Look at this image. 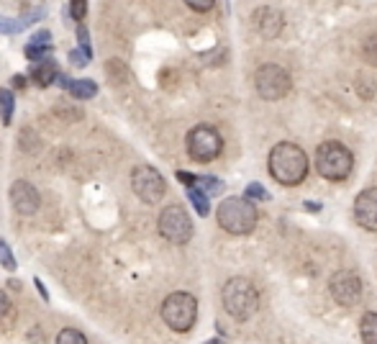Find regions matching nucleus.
<instances>
[{"instance_id":"f257e3e1","label":"nucleus","mask_w":377,"mask_h":344,"mask_svg":"<svg viewBox=\"0 0 377 344\" xmlns=\"http://www.w3.org/2000/svg\"><path fill=\"white\" fill-rule=\"evenodd\" d=\"M270 175L280 185H300L308 175V157L293 142H280L270 152Z\"/></svg>"},{"instance_id":"f03ea898","label":"nucleus","mask_w":377,"mask_h":344,"mask_svg":"<svg viewBox=\"0 0 377 344\" xmlns=\"http://www.w3.org/2000/svg\"><path fill=\"white\" fill-rule=\"evenodd\" d=\"M216 218H218V226L223 232L234 234V237H244V234L254 232V226H257V209L251 206L249 198L231 195V198L221 201V206L216 211Z\"/></svg>"},{"instance_id":"7ed1b4c3","label":"nucleus","mask_w":377,"mask_h":344,"mask_svg":"<svg viewBox=\"0 0 377 344\" xmlns=\"http://www.w3.org/2000/svg\"><path fill=\"white\" fill-rule=\"evenodd\" d=\"M221 298H223V308L234 319H239V322L251 319L259 308V291L246 277H231L229 283L223 285Z\"/></svg>"},{"instance_id":"20e7f679","label":"nucleus","mask_w":377,"mask_h":344,"mask_svg":"<svg viewBox=\"0 0 377 344\" xmlns=\"http://www.w3.org/2000/svg\"><path fill=\"white\" fill-rule=\"evenodd\" d=\"M316 167L321 172V178L326 180H347L352 167H355V157L349 147L341 142H324L316 150Z\"/></svg>"},{"instance_id":"39448f33","label":"nucleus","mask_w":377,"mask_h":344,"mask_svg":"<svg viewBox=\"0 0 377 344\" xmlns=\"http://www.w3.org/2000/svg\"><path fill=\"white\" fill-rule=\"evenodd\" d=\"M162 319L172 331H190L198 319V300L190 293H170L162 303Z\"/></svg>"},{"instance_id":"423d86ee","label":"nucleus","mask_w":377,"mask_h":344,"mask_svg":"<svg viewBox=\"0 0 377 344\" xmlns=\"http://www.w3.org/2000/svg\"><path fill=\"white\" fill-rule=\"evenodd\" d=\"M221 150H223V139L213 126L200 124V126L190 128V134H187V154L195 162H213L221 154Z\"/></svg>"},{"instance_id":"0eeeda50","label":"nucleus","mask_w":377,"mask_h":344,"mask_svg":"<svg viewBox=\"0 0 377 344\" xmlns=\"http://www.w3.org/2000/svg\"><path fill=\"white\" fill-rule=\"evenodd\" d=\"M159 234L167 242H172V244H185V242H190L192 237L190 213L183 206H178V203L162 209V213H159Z\"/></svg>"},{"instance_id":"6e6552de","label":"nucleus","mask_w":377,"mask_h":344,"mask_svg":"<svg viewBox=\"0 0 377 344\" xmlns=\"http://www.w3.org/2000/svg\"><path fill=\"white\" fill-rule=\"evenodd\" d=\"M254 85H257V93L265 100H280L290 93V75L288 70L280 67V65H262L254 75Z\"/></svg>"},{"instance_id":"1a4fd4ad","label":"nucleus","mask_w":377,"mask_h":344,"mask_svg":"<svg viewBox=\"0 0 377 344\" xmlns=\"http://www.w3.org/2000/svg\"><path fill=\"white\" fill-rule=\"evenodd\" d=\"M131 187L133 193L139 195L144 203H157L159 198H164V178L159 175V170H154L152 165H139L131 172Z\"/></svg>"},{"instance_id":"9d476101","label":"nucleus","mask_w":377,"mask_h":344,"mask_svg":"<svg viewBox=\"0 0 377 344\" xmlns=\"http://www.w3.org/2000/svg\"><path fill=\"white\" fill-rule=\"evenodd\" d=\"M329 291H331V298L339 306H357L362 300V280L352 270H339L329 280Z\"/></svg>"},{"instance_id":"9b49d317","label":"nucleus","mask_w":377,"mask_h":344,"mask_svg":"<svg viewBox=\"0 0 377 344\" xmlns=\"http://www.w3.org/2000/svg\"><path fill=\"white\" fill-rule=\"evenodd\" d=\"M11 203H13L15 213L21 216H34L41 206V198H39V190L26 180H15L11 185Z\"/></svg>"},{"instance_id":"f8f14e48","label":"nucleus","mask_w":377,"mask_h":344,"mask_svg":"<svg viewBox=\"0 0 377 344\" xmlns=\"http://www.w3.org/2000/svg\"><path fill=\"white\" fill-rule=\"evenodd\" d=\"M355 218L362 229L377 232V187H367V190H362V193L357 195Z\"/></svg>"},{"instance_id":"ddd939ff","label":"nucleus","mask_w":377,"mask_h":344,"mask_svg":"<svg viewBox=\"0 0 377 344\" xmlns=\"http://www.w3.org/2000/svg\"><path fill=\"white\" fill-rule=\"evenodd\" d=\"M60 83L65 85L67 90H70V95L82 98V100H88V98H95L98 95V85L93 83V80H74V83H70V80L60 77Z\"/></svg>"},{"instance_id":"4468645a","label":"nucleus","mask_w":377,"mask_h":344,"mask_svg":"<svg viewBox=\"0 0 377 344\" xmlns=\"http://www.w3.org/2000/svg\"><path fill=\"white\" fill-rule=\"evenodd\" d=\"M31 80L39 85V88H46V85H52L57 80V65L52 60L41 62L37 67L31 70Z\"/></svg>"},{"instance_id":"2eb2a0df","label":"nucleus","mask_w":377,"mask_h":344,"mask_svg":"<svg viewBox=\"0 0 377 344\" xmlns=\"http://www.w3.org/2000/svg\"><path fill=\"white\" fill-rule=\"evenodd\" d=\"M359 334H362L364 344H377V314L375 311L362 316V322H359Z\"/></svg>"},{"instance_id":"dca6fc26","label":"nucleus","mask_w":377,"mask_h":344,"mask_svg":"<svg viewBox=\"0 0 377 344\" xmlns=\"http://www.w3.org/2000/svg\"><path fill=\"white\" fill-rule=\"evenodd\" d=\"M57 344H88V339L77 329H62L57 334Z\"/></svg>"},{"instance_id":"f3484780","label":"nucleus","mask_w":377,"mask_h":344,"mask_svg":"<svg viewBox=\"0 0 377 344\" xmlns=\"http://www.w3.org/2000/svg\"><path fill=\"white\" fill-rule=\"evenodd\" d=\"M0 111H3V124H11V116H13V93L0 90Z\"/></svg>"},{"instance_id":"a211bd4d","label":"nucleus","mask_w":377,"mask_h":344,"mask_svg":"<svg viewBox=\"0 0 377 344\" xmlns=\"http://www.w3.org/2000/svg\"><path fill=\"white\" fill-rule=\"evenodd\" d=\"M362 57H364V62H367V65L377 67V37H370L362 44Z\"/></svg>"},{"instance_id":"6ab92c4d","label":"nucleus","mask_w":377,"mask_h":344,"mask_svg":"<svg viewBox=\"0 0 377 344\" xmlns=\"http://www.w3.org/2000/svg\"><path fill=\"white\" fill-rule=\"evenodd\" d=\"M190 201H192V206L198 209L200 216H206V213H208V198H206V193H203L200 187H190Z\"/></svg>"},{"instance_id":"aec40b11","label":"nucleus","mask_w":377,"mask_h":344,"mask_svg":"<svg viewBox=\"0 0 377 344\" xmlns=\"http://www.w3.org/2000/svg\"><path fill=\"white\" fill-rule=\"evenodd\" d=\"M0 265L6 270H15V260L11 255V247H8L6 242H0Z\"/></svg>"},{"instance_id":"412c9836","label":"nucleus","mask_w":377,"mask_h":344,"mask_svg":"<svg viewBox=\"0 0 377 344\" xmlns=\"http://www.w3.org/2000/svg\"><path fill=\"white\" fill-rule=\"evenodd\" d=\"M85 13H88V3H82V0H74V3H70V15H72L74 21H82V18H85Z\"/></svg>"},{"instance_id":"4be33fe9","label":"nucleus","mask_w":377,"mask_h":344,"mask_svg":"<svg viewBox=\"0 0 377 344\" xmlns=\"http://www.w3.org/2000/svg\"><path fill=\"white\" fill-rule=\"evenodd\" d=\"M187 8L190 11H200V13H206L213 8V0H187Z\"/></svg>"},{"instance_id":"5701e85b","label":"nucleus","mask_w":377,"mask_h":344,"mask_svg":"<svg viewBox=\"0 0 377 344\" xmlns=\"http://www.w3.org/2000/svg\"><path fill=\"white\" fill-rule=\"evenodd\" d=\"M11 314V300H8V296L3 291H0V322L6 319V316Z\"/></svg>"},{"instance_id":"b1692460","label":"nucleus","mask_w":377,"mask_h":344,"mask_svg":"<svg viewBox=\"0 0 377 344\" xmlns=\"http://www.w3.org/2000/svg\"><path fill=\"white\" fill-rule=\"evenodd\" d=\"M77 39H80V44H82V49H85V57H90V37H88V31L82 29H77Z\"/></svg>"},{"instance_id":"393cba45","label":"nucleus","mask_w":377,"mask_h":344,"mask_svg":"<svg viewBox=\"0 0 377 344\" xmlns=\"http://www.w3.org/2000/svg\"><path fill=\"white\" fill-rule=\"evenodd\" d=\"M249 195H254V198H259V201H265L267 198V190L262 185H249V190H246L244 198H249Z\"/></svg>"},{"instance_id":"a878e982","label":"nucleus","mask_w":377,"mask_h":344,"mask_svg":"<svg viewBox=\"0 0 377 344\" xmlns=\"http://www.w3.org/2000/svg\"><path fill=\"white\" fill-rule=\"evenodd\" d=\"M70 62H72V65H77V67H82V65L88 62V57H82V52H77V49H74L72 57H70Z\"/></svg>"},{"instance_id":"bb28decb","label":"nucleus","mask_w":377,"mask_h":344,"mask_svg":"<svg viewBox=\"0 0 377 344\" xmlns=\"http://www.w3.org/2000/svg\"><path fill=\"white\" fill-rule=\"evenodd\" d=\"M178 180H180V183H185V185H195V178H192V175H190V172H178Z\"/></svg>"},{"instance_id":"cd10ccee","label":"nucleus","mask_w":377,"mask_h":344,"mask_svg":"<svg viewBox=\"0 0 377 344\" xmlns=\"http://www.w3.org/2000/svg\"><path fill=\"white\" fill-rule=\"evenodd\" d=\"M0 29H6V31H15L18 26L15 23H8V21H0Z\"/></svg>"},{"instance_id":"c85d7f7f","label":"nucleus","mask_w":377,"mask_h":344,"mask_svg":"<svg viewBox=\"0 0 377 344\" xmlns=\"http://www.w3.org/2000/svg\"><path fill=\"white\" fill-rule=\"evenodd\" d=\"M211 344H221V342H218V339H213V342H211Z\"/></svg>"}]
</instances>
